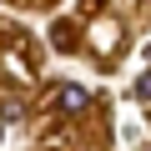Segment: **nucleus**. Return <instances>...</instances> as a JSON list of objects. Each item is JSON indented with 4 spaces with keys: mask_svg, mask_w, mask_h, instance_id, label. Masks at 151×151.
I'll list each match as a JSON object with an SVG mask.
<instances>
[{
    "mask_svg": "<svg viewBox=\"0 0 151 151\" xmlns=\"http://www.w3.org/2000/svg\"><path fill=\"white\" fill-rule=\"evenodd\" d=\"M55 106H60L65 116H76V111L91 106V91H86V86H60V91H55Z\"/></svg>",
    "mask_w": 151,
    "mask_h": 151,
    "instance_id": "obj_1",
    "label": "nucleus"
},
{
    "mask_svg": "<svg viewBox=\"0 0 151 151\" xmlns=\"http://www.w3.org/2000/svg\"><path fill=\"white\" fill-rule=\"evenodd\" d=\"M0 136H5V126H0Z\"/></svg>",
    "mask_w": 151,
    "mask_h": 151,
    "instance_id": "obj_3",
    "label": "nucleus"
},
{
    "mask_svg": "<svg viewBox=\"0 0 151 151\" xmlns=\"http://www.w3.org/2000/svg\"><path fill=\"white\" fill-rule=\"evenodd\" d=\"M136 96H141V101H151V70L141 76V81H136Z\"/></svg>",
    "mask_w": 151,
    "mask_h": 151,
    "instance_id": "obj_2",
    "label": "nucleus"
}]
</instances>
